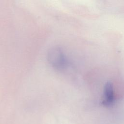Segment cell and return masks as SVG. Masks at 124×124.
<instances>
[{
    "label": "cell",
    "instance_id": "1",
    "mask_svg": "<svg viewBox=\"0 0 124 124\" xmlns=\"http://www.w3.org/2000/svg\"><path fill=\"white\" fill-rule=\"evenodd\" d=\"M47 59L51 66L58 71L64 70L68 65V61L64 52L58 46L53 47L48 50Z\"/></svg>",
    "mask_w": 124,
    "mask_h": 124
},
{
    "label": "cell",
    "instance_id": "2",
    "mask_svg": "<svg viewBox=\"0 0 124 124\" xmlns=\"http://www.w3.org/2000/svg\"><path fill=\"white\" fill-rule=\"evenodd\" d=\"M104 98L102 104L104 106L108 107L111 106L114 101L113 86L111 82H108L105 86Z\"/></svg>",
    "mask_w": 124,
    "mask_h": 124
}]
</instances>
